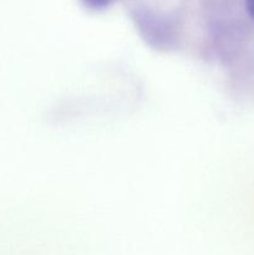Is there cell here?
<instances>
[{
	"label": "cell",
	"mask_w": 254,
	"mask_h": 255,
	"mask_svg": "<svg viewBox=\"0 0 254 255\" xmlns=\"http://www.w3.org/2000/svg\"><path fill=\"white\" fill-rule=\"evenodd\" d=\"M246 7L249 16L254 19V0H246Z\"/></svg>",
	"instance_id": "7a4b0ae2"
},
{
	"label": "cell",
	"mask_w": 254,
	"mask_h": 255,
	"mask_svg": "<svg viewBox=\"0 0 254 255\" xmlns=\"http://www.w3.org/2000/svg\"><path fill=\"white\" fill-rule=\"evenodd\" d=\"M82 1L90 7H94V9H101V7L109 6L114 0H82Z\"/></svg>",
	"instance_id": "6da1fadb"
}]
</instances>
